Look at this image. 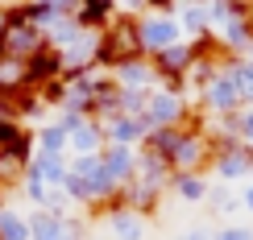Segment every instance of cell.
Masks as SVG:
<instances>
[{
  "instance_id": "7c38bea8",
  "label": "cell",
  "mask_w": 253,
  "mask_h": 240,
  "mask_svg": "<svg viewBox=\"0 0 253 240\" xmlns=\"http://www.w3.org/2000/svg\"><path fill=\"white\" fill-rule=\"evenodd\" d=\"M0 153L4 158H13L17 166H29L34 162V129H25V124L17 120H0Z\"/></svg>"
},
{
  "instance_id": "7a4b0ae2",
  "label": "cell",
  "mask_w": 253,
  "mask_h": 240,
  "mask_svg": "<svg viewBox=\"0 0 253 240\" xmlns=\"http://www.w3.org/2000/svg\"><path fill=\"white\" fill-rule=\"evenodd\" d=\"M183 29L174 21V4H150V8H137V50L141 58H158L162 50L178 46Z\"/></svg>"
},
{
  "instance_id": "e575fe53",
  "label": "cell",
  "mask_w": 253,
  "mask_h": 240,
  "mask_svg": "<svg viewBox=\"0 0 253 240\" xmlns=\"http://www.w3.org/2000/svg\"><path fill=\"white\" fill-rule=\"evenodd\" d=\"M87 240H104V236H87Z\"/></svg>"
},
{
  "instance_id": "cb8c5ba5",
  "label": "cell",
  "mask_w": 253,
  "mask_h": 240,
  "mask_svg": "<svg viewBox=\"0 0 253 240\" xmlns=\"http://www.w3.org/2000/svg\"><path fill=\"white\" fill-rule=\"evenodd\" d=\"M224 75L233 79V87L241 96V108H253V67L249 62H237V58H224Z\"/></svg>"
},
{
  "instance_id": "4dcf8cb0",
  "label": "cell",
  "mask_w": 253,
  "mask_h": 240,
  "mask_svg": "<svg viewBox=\"0 0 253 240\" xmlns=\"http://www.w3.org/2000/svg\"><path fill=\"white\" fill-rule=\"evenodd\" d=\"M241 207H245V211H249V215H253V182H249V186H245V191H241Z\"/></svg>"
},
{
  "instance_id": "2e32d148",
  "label": "cell",
  "mask_w": 253,
  "mask_h": 240,
  "mask_svg": "<svg viewBox=\"0 0 253 240\" xmlns=\"http://www.w3.org/2000/svg\"><path fill=\"white\" fill-rule=\"evenodd\" d=\"M67 145H71V158H96L104 153V129L100 120H83L79 129L67 133Z\"/></svg>"
},
{
  "instance_id": "ffe728a7",
  "label": "cell",
  "mask_w": 253,
  "mask_h": 240,
  "mask_svg": "<svg viewBox=\"0 0 253 240\" xmlns=\"http://www.w3.org/2000/svg\"><path fill=\"white\" fill-rule=\"evenodd\" d=\"M208 174H191V170H183V174H170V186L166 191L174 195V199H183V203H204L208 199Z\"/></svg>"
},
{
  "instance_id": "9a60e30c",
  "label": "cell",
  "mask_w": 253,
  "mask_h": 240,
  "mask_svg": "<svg viewBox=\"0 0 253 240\" xmlns=\"http://www.w3.org/2000/svg\"><path fill=\"white\" fill-rule=\"evenodd\" d=\"M121 8L112 4V0H79L75 4V21H79V29H91V34H104V29L117 21Z\"/></svg>"
},
{
  "instance_id": "5bb4252c",
  "label": "cell",
  "mask_w": 253,
  "mask_h": 240,
  "mask_svg": "<svg viewBox=\"0 0 253 240\" xmlns=\"http://www.w3.org/2000/svg\"><path fill=\"white\" fill-rule=\"evenodd\" d=\"M154 62V70H158V79H187V70H191V62H195V46L191 41H178V46L170 50H162Z\"/></svg>"
},
{
  "instance_id": "ba28073f",
  "label": "cell",
  "mask_w": 253,
  "mask_h": 240,
  "mask_svg": "<svg viewBox=\"0 0 253 240\" xmlns=\"http://www.w3.org/2000/svg\"><path fill=\"white\" fill-rule=\"evenodd\" d=\"M108 75H112V83H117L121 91H133V96H150V91L158 87V70H154V62L141 58V54L117 62Z\"/></svg>"
},
{
  "instance_id": "ac0fdd59",
  "label": "cell",
  "mask_w": 253,
  "mask_h": 240,
  "mask_svg": "<svg viewBox=\"0 0 253 240\" xmlns=\"http://www.w3.org/2000/svg\"><path fill=\"white\" fill-rule=\"evenodd\" d=\"M25 170L38 174L50 191H62V182H67V174H71V158H46V153H34V162H29Z\"/></svg>"
},
{
  "instance_id": "f1b7e54d",
  "label": "cell",
  "mask_w": 253,
  "mask_h": 240,
  "mask_svg": "<svg viewBox=\"0 0 253 240\" xmlns=\"http://www.w3.org/2000/svg\"><path fill=\"white\" fill-rule=\"evenodd\" d=\"M212 240H253V228L228 224V228H220V232H212Z\"/></svg>"
},
{
  "instance_id": "1f68e13d",
  "label": "cell",
  "mask_w": 253,
  "mask_h": 240,
  "mask_svg": "<svg viewBox=\"0 0 253 240\" xmlns=\"http://www.w3.org/2000/svg\"><path fill=\"white\" fill-rule=\"evenodd\" d=\"M4 25H8V4H0V37H4Z\"/></svg>"
},
{
  "instance_id": "30bf717a",
  "label": "cell",
  "mask_w": 253,
  "mask_h": 240,
  "mask_svg": "<svg viewBox=\"0 0 253 240\" xmlns=\"http://www.w3.org/2000/svg\"><path fill=\"white\" fill-rule=\"evenodd\" d=\"M216 46H220V54H224V58L245 62L249 50H253V13L241 17V21H228L224 29H216Z\"/></svg>"
},
{
  "instance_id": "44dd1931",
  "label": "cell",
  "mask_w": 253,
  "mask_h": 240,
  "mask_svg": "<svg viewBox=\"0 0 253 240\" xmlns=\"http://www.w3.org/2000/svg\"><path fill=\"white\" fill-rule=\"evenodd\" d=\"M34 149L46 153V158H71L67 133H62L54 120H46V124H38V129H34Z\"/></svg>"
},
{
  "instance_id": "277c9868",
  "label": "cell",
  "mask_w": 253,
  "mask_h": 240,
  "mask_svg": "<svg viewBox=\"0 0 253 240\" xmlns=\"http://www.w3.org/2000/svg\"><path fill=\"white\" fill-rule=\"evenodd\" d=\"M145 124L154 129H183V124H191V100L187 96H174V91L166 87H154L150 100H145Z\"/></svg>"
},
{
  "instance_id": "83f0119b",
  "label": "cell",
  "mask_w": 253,
  "mask_h": 240,
  "mask_svg": "<svg viewBox=\"0 0 253 240\" xmlns=\"http://www.w3.org/2000/svg\"><path fill=\"white\" fill-rule=\"evenodd\" d=\"M233 129H237V141H253V108H241L237 116H233Z\"/></svg>"
},
{
  "instance_id": "5b68a950",
  "label": "cell",
  "mask_w": 253,
  "mask_h": 240,
  "mask_svg": "<svg viewBox=\"0 0 253 240\" xmlns=\"http://www.w3.org/2000/svg\"><path fill=\"white\" fill-rule=\"evenodd\" d=\"M42 46H46V34H42L38 25H29V21H25L21 4H8V25H4V54H8V58H17V62H25V58H34Z\"/></svg>"
},
{
  "instance_id": "8fae6325",
  "label": "cell",
  "mask_w": 253,
  "mask_h": 240,
  "mask_svg": "<svg viewBox=\"0 0 253 240\" xmlns=\"http://www.w3.org/2000/svg\"><path fill=\"white\" fill-rule=\"evenodd\" d=\"M54 79H62V54L50 46H42L34 58H25V91H42Z\"/></svg>"
},
{
  "instance_id": "d4e9b609",
  "label": "cell",
  "mask_w": 253,
  "mask_h": 240,
  "mask_svg": "<svg viewBox=\"0 0 253 240\" xmlns=\"http://www.w3.org/2000/svg\"><path fill=\"white\" fill-rule=\"evenodd\" d=\"M0 240H29V215L4 207L0 211Z\"/></svg>"
},
{
  "instance_id": "7402d4cb",
  "label": "cell",
  "mask_w": 253,
  "mask_h": 240,
  "mask_svg": "<svg viewBox=\"0 0 253 240\" xmlns=\"http://www.w3.org/2000/svg\"><path fill=\"white\" fill-rule=\"evenodd\" d=\"M253 13V4H245V0H212L208 4V29H224L228 21H241V17H249Z\"/></svg>"
},
{
  "instance_id": "9c48e42d",
  "label": "cell",
  "mask_w": 253,
  "mask_h": 240,
  "mask_svg": "<svg viewBox=\"0 0 253 240\" xmlns=\"http://www.w3.org/2000/svg\"><path fill=\"white\" fill-rule=\"evenodd\" d=\"M100 129H104V145H125V149H141L145 137H150L145 116H112Z\"/></svg>"
},
{
  "instance_id": "4316f807",
  "label": "cell",
  "mask_w": 253,
  "mask_h": 240,
  "mask_svg": "<svg viewBox=\"0 0 253 240\" xmlns=\"http://www.w3.org/2000/svg\"><path fill=\"white\" fill-rule=\"evenodd\" d=\"M21 191H25V199L34 203V211H42V207H46V195H50V186L42 182L38 174H29V170L21 174Z\"/></svg>"
},
{
  "instance_id": "484cf974",
  "label": "cell",
  "mask_w": 253,
  "mask_h": 240,
  "mask_svg": "<svg viewBox=\"0 0 253 240\" xmlns=\"http://www.w3.org/2000/svg\"><path fill=\"white\" fill-rule=\"evenodd\" d=\"M241 207V199L233 191H228L224 182H216V186H208V211H216V215H233Z\"/></svg>"
},
{
  "instance_id": "8992f818",
  "label": "cell",
  "mask_w": 253,
  "mask_h": 240,
  "mask_svg": "<svg viewBox=\"0 0 253 240\" xmlns=\"http://www.w3.org/2000/svg\"><path fill=\"white\" fill-rule=\"evenodd\" d=\"M100 224H104V240H150V215L133 211V207H117L108 203L100 211Z\"/></svg>"
},
{
  "instance_id": "603a6c76",
  "label": "cell",
  "mask_w": 253,
  "mask_h": 240,
  "mask_svg": "<svg viewBox=\"0 0 253 240\" xmlns=\"http://www.w3.org/2000/svg\"><path fill=\"white\" fill-rule=\"evenodd\" d=\"M67 220L50 215V211H34L29 215V240H67Z\"/></svg>"
},
{
  "instance_id": "6da1fadb",
  "label": "cell",
  "mask_w": 253,
  "mask_h": 240,
  "mask_svg": "<svg viewBox=\"0 0 253 240\" xmlns=\"http://www.w3.org/2000/svg\"><path fill=\"white\" fill-rule=\"evenodd\" d=\"M141 149H150L158 153V158L166 162V170L170 174H183V170H191V174H204V166L208 158H212V145H208V133L199 129V124H183V129H154L150 137H145Z\"/></svg>"
},
{
  "instance_id": "3957f363",
  "label": "cell",
  "mask_w": 253,
  "mask_h": 240,
  "mask_svg": "<svg viewBox=\"0 0 253 240\" xmlns=\"http://www.w3.org/2000/svg\"><path fill=\"white\" fill-rule=\"evenodd\" d=\"M208 145H212V166L208 170L216 174L220 182H241L245 174H253V153H249V145L245 141H237V137H208Z\"/></svg>"
},
{
  "instance_id": "e0dca14e",
  "label": "cell",
  "mask_w": 253,
  "mask_h": 240,
  "mask_svg": "<svg viewBox=\"0 0 253 240\" xmlns=\"http://www.w3.org/2000/svg\"><path fill=\"white\" fill-rule=\"evenodd\" d=\"M174 21H178V29H183L187 41L212 34V29H208V4H199V0H183V4H174Z\"/></svg>"
},
{
  "instance_id": "d590c367",
  "label": "cell",
  "mask_w": 253,
  "mask_h": 240,
  "mask_svg": "<svg viewBox=\"0 0 253 240\" xmlns=\"http://www.w3.org/2000/svg\"><path fill=\"white\" fill-rule=\"evenodd\" d=\"M249 153H253V141H249Z\"/></svg>"
},
{
  "instance_id": "f546056e",
  "label": "cell",
  "mask_w": 253,
  "mask_h": 240,
  "mask_svg": "<svg viewBox=\"0 0 253 240\" xmlns=\"http://www.w3.org/2000/svg\"><path fill=\"white\" fill-rule=\"evenodd\" d=\"M178 240H212V232H208V228H187Z\"/></svg>"
},
{
  "instance_id": "4fadbf2b",
  "label": "cell",
  "mask_w": 253,
  "mask_h": 240,
  "mask_svg": "<svg viewBox=\"0 0 253 240\" xmlns=\"http://www.w3.org/2000/svg\"><path fill=\"white\" fill-rule=\"evenodd\" d=\"M100 162H104V170H108V178L117 182V191L137 178V149H125V145H104Z\"/></svg>"
},
{
  "instance_id": "52a82bcc",
  "label": "cell",
  "mask_w": 253,
  "mask_h": 240,
  "mask_svg": "<svg viewBox=\"0 0 253 240\" xmlns=\"http://www.w3.org/2000/svg\"><path fill=\"white\" fill-rule=\"evenodd\" d=\"M195 100H199V108L208 112V120H220V116H233V112H241V96H237L233 79L224 75V67H220V75L208 83Z\"/></svg>"
},
{
  "instance_id": "d6986e66",
  "label": "cell",
  "mask_w": 253,
  "mask_h": 240,
  "mask_svg": "<svg viewBox=\"0 0 253 240\" xmlns=\"http://www.w3.org/2000/svg\"><path fill=\"white\" fill-rule=\"evenodd\" d=\"M137 182L154 186V191L166 195V186H170V170H166V162L158 158L150 149H137Z\"/></svg>"
},
{
  "instance_id": "836d02e7",
  "label": "cell",
  "mask_w": 253,
  "mask_h": 240,
  "mask_svg": "<svg viewBox=\"0 0 253 240\" xmlns=\"http://www.w3.org/2000/svg\"><path fill=\"white\" fill-rule=\"evenodd\" d=\"M67 240H83V236H71V232H67Z\"/></svg>"
},
{
  "instance_id": "d6a6232c",
  "label": "cell",
  "mask_w": 253,
  "mask_h": 240,
  "mask_svg": "<svg viewBox=\"0 0 253 240\" xmlns=\"http://www.w3.org/2000/svg\"><path fill=\"white\" fill-rule=\"evenodd\" d=\"M245 62H249V67H253V50H249V58H245Z\"/></svg>"
}]
</instances>
